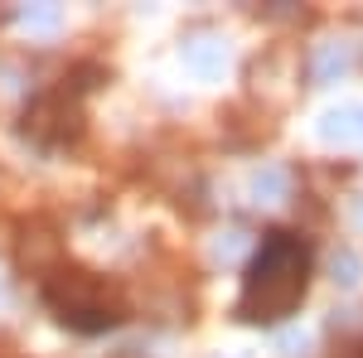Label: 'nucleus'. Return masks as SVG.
Returning <instances> with one entry per match:
<instances>
[{
	"instance_id": "obj_5",
	"label": "nucleus",
	"mask_w": 363,
	"mask_h": 358,
	"mask_svg": "<svg viewBox=\"0 0 363 358\" xmlns=\"http://www.w3.org/2000/svg\"><path fill=\"white\" fill-rule=\"evenodd\" d=\"M325 145H363V107H335L320 116Z\"/></svg>"
},
{
	"instance_id": "obj_9",
	"label": "nucleus",
	"mask_w": 363,
	"mask_h": 358,
	"mask_svg": "<svg viewBox=\"0 0 363 358\" xmlns=\"http://www.w3.org/2000/svg\"><path fill=\"white\" fill-rule=\"evenodd\" d=\"M359 257H354V252H335V281L339 286H359Z\"/></svg>"
},
{
	"instance_id": "obj_11",
	"label": "nucleus",
	"mask_w": 363,
	"mask_h": 358,
	"mask_svg": "<svg viewBox=\"0 0 363 358\" xmlns=\"http://www.w3.org/2000/svg\"><path fill=\"white\" fill-rule=\"evenodd\" d=\"M242 252H247V237H242V233H223V242L213 247V257H218V262H238Z\"/></svg>"
},
{
	"instance_id": "obj_4",
	"label": "nucleus",
	"mask_w": 363,
	"mask_h": 358,
	"mask_svg": "<svg viewBox=\"0 0 363 358\" xmlns=\"http://www.w3.org/2000/svg\"><path fill=\"white\" fill-rule=\"evenodd\" d=\"M184 68L199 73V78H218L228 68V44L218 34H194V39H184Z\"/></svg>"
},
{
	"instance_id": "obj_2",
	"label": "nucleus",
	"mask_w": 363,
	"mask_h": 358,
	"mask_svg": "<svg viewBox=\"0 0 363 358\" xmlns=\"http://www.w3.org/2000/svg\"><path fill=\"white\" fill-rule=\"evenodd\" d=\"M44 301L58 310V320L78 330H107L121 320V296L92 272H58L44 286Z\"/></svg>"
},
{
	"instance_id": "obj_3",
	"label": "nucleus",
	"mask_w": 363,
	"mask_h": 358,
	"mask_svg": "<svg viewBox=\"0 0 363 358\" xmlns=\"http://www.w3.org/2000/svg\"><path fill=\"white\" fill-rule=\"evenodd\" d=\"M25 131L34 140H68L78 131V107L68 102V92H49L25 111Z\"/></svg>"
},
{
	"instance_id": "obj_7",
	"label": "nucleus",
	"mask_w": 363,
	"mask_h": 358,
	"mask_svg": "<svg viewBox=\"0 0 363 358\" xmlns=\"http://www.w3.org/2000/svg\"><path fill=\"white\" fill-rule=\"evenodd\" d=\"M286 189H291V179H286V169H277V165L257 169V179H252V198H257L262 208L281 203V198H286Z\"/></svg>"
},
{
	"instance_id": "obj_1",
	"label": "nucleus",
	"mask_w": 363,
	"mask_h": 358,
	"mask_svg": "<svg viewBox=\"0 0 363 358\" xmlns=\"http://www.w3.org/2000/svg\"><path fill=\"white\" fill-rule=\"evenodd\" d=\"M306 281H310V247L301 237H291V233H267L262 252L252 257L238 315L252 320V325H277L301 305Z\"/></svg>"
},
{
	"instance_id": "obj_10",
	"label": "nucleus",
	"mask_w": 363,
	"mask_h": 358,
	"mask_svg": "<svg viewBox=\"0 0 363 358\" xmlns=\"http://www.w3.org/2000/svg\"><path fill=\"white\" fill-rule=\"evenodd\" d=\"M277 349H281L286 358H301V354L310 349V334H306V330H281V334H277Z\"/></svg>"
},
{
	"instance_id": "obj_8",
	"label": "nucleus",
	"mask_w": 363,
	"mask_h": 358,
	"mask_svg": "<svg viewBox=\"0 0 363 358\" xmlns=\"http://www.w3.org/2000/svg\"><path fill=\"white\" fill-rule=\"evenodd\" d=\"M20 25L25 29H39V34H49L58 25V5H34V10H20Z\"/></svg>"
},
{
	"instance_id": "obj_6",
	"label": "nucleus",
	"mask_w": 363,
	"mask_h": 358,
	"mask_svg": "<svg viewBox=\"0 0 363 358\" xmlns=\"http://www.w3.org/2000/svg\"><path fill=\"white\" fill-rule=\"evenodd\" d=\"M349 63H354L349 44L330 39V44H320V49H315V58H310V78H315V83L325 87V83H335L339 73H349Z\"/></svg>"
}]
</instances>
